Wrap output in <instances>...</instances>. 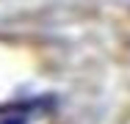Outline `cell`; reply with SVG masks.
<instances>
[{"label": "cell", "instance_id": "cell-1", "mask_svg": "<svg viewBox=\"0 0 130 124\" xmlns=\"http://www.w3.org/2000/svg\"><path fill=\"white\" fill-rule=\"evenodd\" d=\"M39 108H42V99H33V102H25V105H14V108L3 110L0 124H30V119L36 116Z\"/></svg>", "mask_w": 130, "mask_h": 124}]
</instances>
